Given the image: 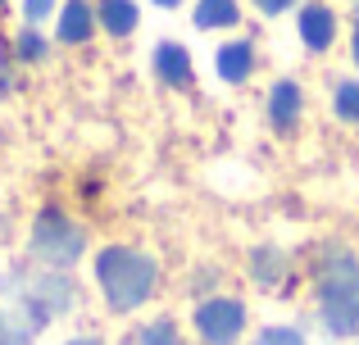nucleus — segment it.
Returning a JSON list of instances; mask_svg holds the SVG:
<instances>
[{"label":"nucleus","instance_id":"obj_1","mask_svg":"<svg viewBox=\"0 0 359 345\" xmlns=\"http://www.w3.org/2000/svg\"><path fill=\"white\" fill-rule=\"evenodd\" d=\"M314 295L318 318L332 337H355L359 332V259L346 246H327L314 259Z\"/></svg>","mask_w":359,"mask_h":345},{"label":"nucleus","instance_id":"obj_2","mask_svg":"<svg viewBox=\"0 0 359 345\" xmlns=\"http://www.w3.org/2000/svg\"><path fill=\"white\" fill-rule=\"evenodd\" d=\"M96 282L100 295L114 314H132L155 295L159 286V264L137 246H105L96 255Z\"/></svg>","mask_w":359,"mask_h":345},{"label":"nucleus","instance_id":"obj_3","mask_svg":"<svg viewBox=\"0 0 359 345\" xmlns=\"http://www.w3.org/2000/svg\"><path fill=\"white\" fill-rule=\"evenodd\" d=\"M50 314L27 295L23 273L18 268H5L0 273V345H32L46 332Z\"/></svg>","mask_w":359,"mask_h":345},{"label":"nucleus","instance_id":"obj_4","mask_svg":"<svg viewBox=\"0 0 359 345\" xmlns=\"http://www.w3.org/2000/svg\"><path fill=\"white\" fill-rule=\"evenodd\" d=\"M87 250V232L60 209V204H46L32 223V259L46 268H73Z\"/></svg>","mask_w":359,"mask_h":345},{"label":"nucleus","instance_id":"obj_5","mask_svg":"<svg viewBox=\"0 0 359 345\" xmlns=\"http://www.w3.org/2000/svg\"><path fill=\"white\" fill-rule=\"evenodd\" d=\"M196 337L205 345H237L245 332V304L228 300V295H210L196 304Z\"/></svg>","mask_w":359,"mask_h":345},{"label":"nucleus","instance_id":"obj_6","mask_svg":"<svg viewBox=\"0 0 359 345\" xmlns=\"http://www.w3.org/2000/svg\"><path fill=\"white\" fill-rule=\"evenodd\" d=\"M264 114H269V127H278V132L300 127V114H305V91H300V82H291V78L273 82L269 100H264Z\"/></svg>","mask_w":359,"mask_h":345},{"label":"nucleus","instance_id":"obj_7","mask_svg":"<svg viewBox=\"0 0 359 345\" xmlns=\"http://www.w3.org/2000/svg\"><path fill=\"white\" fill-rule=\"evenodd\" d=\"M296 32H300V45H305V50L323 55L327 45L337 41V14L327 5H318V0H309V5H300Z\"/></svg>","mask_w":359,"mask_h":345},{"label":"nucleus","instance_id":"obj_8","mask_svg":"<svg viewBox=\"0 0 359 345\" xmlns=\"http://www.w3.org/2000/svg\"><path fill=\"white\" fill-rule=\"evenodd\" d=\"M155 78L164 82V87H191L196 82V69H191V50L177 41H159L155 45Z\"/></svg>","mask_w":359,"mask_h":345},{"label":"nucleus","instance_id":"obj_9","mask_svg":"<svg viewBox=\"0 0 359 345\" xmlns=\"http://www.w3.org/2000/svg\"><path fill=\"white\" fill-rule=\"evenodd\" d=\"M96 27H100V23H96V5H87V0H64L60 27H55L64 45H87Z\"/></svg>","mask_w":359,"mask_h":345},{"label":"nucleus","instance_id":"obj_10","mask_svg":"<svg viewBox=\"0 0 359 345\" xmlns=\"http://www.w3.org/2000/svg\"><path fill=\"white\" fill-rule=\"evenodd\" d=\"M214 69H219V78L232 82V87L250 82V73H255V45H250V41H228V45H219V55H214Z\"/></svg>","mask_w":359,"mask_h":345},{"label":"nucleus","instance_id":"obj_11","mask_svg":"<svg viewBox=\"0 0 359 345\" xmlns=\"http://www.w3.org/2000/svg\"><path fill=\"white\" fill-rule=\"evenodd\" d=\"M96 23L105 27L109 36H132L137 23H141V9H137V0H100L96 5Z\"/></svg>","mask_w":359,"mask_h":345},{"label":"nucleus","instance_id":"obj_12","mask_svg":"<svg viewBox=\"0 0 359 345\" xmlns=\"http://www.w3.org/2000/svg\"><path fill=\"white\" fill-rule=\"evenodd\" d=\"M250 277L259 286H278L287 277V255L278 246H255L250 250Z\"/></svg>","mask_w":359,"mask_h":345},{"label":"nucleus","instance_id":"obj_13","mask_svg":"<svg viewBox=\"0 0 359 345\" xmlns=\"http://www.w3.org/2000/svg\"><path fill=\"white\" fill-rule=\"evenodd\" d=\"M241 23V5L237 0H196V27H237Z\"/></svg>","mask_w":359,"mask_h":345},{"label":"nucleus","instance_id":"obj_14","mask_svg":"<svg viewBox=\"0 0 359 345\" xmlns=\"http://www.w3.org/2000/svg\"><path fill=\"white\" fill-rule=\"evenodd\" d=\"M14 55H18V59H23V64H41L46 55H50V45H46V36L36 32L32 23H27L23 32L14 36Z\"/></svg>","mask_w":359,"mask_h":345},{"label":"nucleus","instance_id":"obj_15","mask_svg":"<svg viewBox=\"0 0 359 345\" xmlns=\"http://www.w3.org/2000/svg\"><path fill=\"white\" fill-rule=\"evenodd\" d=\"M137 345H187V341H182V332H177L173 318H155L137 332Z\"/></svg>","mask_w":359,"mask_h":345},{"label":"nucleus","instance_id":"obj_16","mask_svg":"<svg viewBox=\"0 0 359 345\" xmlns=\"http://www.w3.org/2000/svg\"><path fill=\"white\" fill-rule=\"evenodd\" d=\"M332 109H337V118H341V123H359V82H337Z\"/></svg>","mask_w":359,"mask_h":345},{"label":"nucleus","instance_id":"obj_17","mask_svg":"<svg viewBox=\"0 0 359 345\" xmlns=\"http://www.w3.org/2000/svg\"><path fill=\"white\" fill-rule=\"evenodd\" d=\"M255 345H305V337H300L296 328H264L259 337H255Z\"/></svg>","mask_w":359,"mask_h":345},{"label":"nucleus","instance_id":"obj_18","mask_svg":"<svg viewBox=\"0 0 359 345\" xmlns=\"http://www.w3.org/2000/svg\"><path fill=\"white\" fill-rule=\"evenodd\" d=\"M55 5H60V0H23V18L36 27V23H46V18L55 14Z\"/></svg>","mask_w":359,"mask_h":345},{"label":"nucleus","instance_id":"obj_19","mask_svg":"<svg viewBox=\"0 0 359 345\" xmlns=\"http://www.w3.org/2000/svg\"><path fill=\"white\" fill-rule=\"evenodd\" d=\"M291 5H296V0H255V9H259V14H273V18H278L282 9H291Z\"/></svg>","mask_w":359,"mask_h":345},{"label":"nucleus","instance_id":"obj_20","mask_svg":"<svg viewBox=\"0 0 359 345\" xmlns=\"http://www.w3.org/2000/svg\"><path fill=\"white\" fill-rule=\"evenodd\" d=\"M351 59H355V69H359V5H355V32H351Z\"/></svg>","mask_w":359,"mask_h":345},{"label":"nucleus","instance_id":"obj_21","mask_svg":"<svg viewBox=\"0 0 359 345\" xmlns=\"http://www.w3.org/2000/svg\"><path fill=\"white\" fill-rule=\"evenodd\" d=\"M9 91H14V73L0 69V96H9Z\"/></svg>","mask_w":359,"mask_h":345},{"label":"nucleus","instance_id":"obj_22","mask_svg":"<svg viewBox=\"0 0 359 345\" xmlns=\"http://www.w3.org/2000/svg\"><path fill=\"white\" fill-rule=\"evenodd\" d=\"M69 345H100V341H96V337H73Z\"/></svg>","mask_w":359,"mask_h":345},{"label":"nucleus","instance_id":"obj_23","mask_svg":"<svg viewBox=\"0 0 359 345\" xmlns=\"http://www.w3.org/2000/svg\"><path fill=\"white\" fill-rule=\"evenodd\" d=\"M155 5H159V9H177V5H182V0H155Z\"/></svg>","mask_w":359,"mask_h":345},{"label":"nucleus","instance_id":"obj_24","mask_svg":"<svg viewBox=\"0 0 359 345\" xmlns=\"http://www.w3.org/2000/svg\"><path fill=\"white\" fill-rule=\"evenodd\" d=\"M0 5H5V0H0Z\"/></svg>","mask_w":359,"mask_h":345}]
</instances>
